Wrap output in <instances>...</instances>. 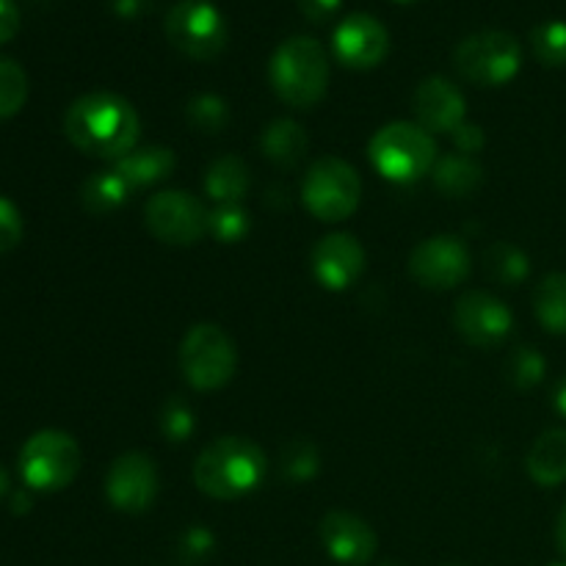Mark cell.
<instances>
[{"label":"cell","mask_w":566,"mask_h":566,"mask_svg":"<svg viewBox=\"0 0 566 566\" xmlns=\"http://www.w3.org/2000/svg\"><path fill=\"white\" fill-rule=\"evenodd\" d=\"M64 133L81 153L119 160L136 149L142 122L136 108L114 92H88L70 105Z\"/></svg>","instance_id":"6da1fadb"},{"label":"cell","mask_w":566,"mask_h":566,"mask_svg":"<svg viewBox=\"0 0 566 566\" xmlns=\"http://www.w3.org/2000/svg\"><path fill=\"white\" fill-rule=\"evenodd\" d=\"M265 475V453L249 437H219L193 464V481L216 501H235L258 490Z\"/></svg>","instance_id":"7a4b0ae2"},{"label":"cell","mask_w":566,"mask_h":566,"mask_svg":"<svg viewBox=\"0 0 566 566\" xmlns=\"http://www.w3.org/2000/svg\"><path fill=\"white\" fill-rule=\"evenodd\" d=\"M269 81L276 97L291 108H313L329 86V59L318 39L291 36L274 50Z\"/></svg>","instance_id":"3957f363"},{"label":"cell","mask_w":566,"mask_h":566,"mask_svg":"<svg viewBox=\"0 0 566 566\" xmlns=\"http://www.w3.org/2000/svg\"><path fill=\"white\" fill-rule=\"evenodd\" d=\"M370 164L385 180L415 182L437 164V144L418 122H390L370 138Z\"/></svg>","instance_id":"277c9868"},{"label":"cell","mask_w":566,"mask_h":566,"mask_svg":"<svg viewBox=\"0 0 566 566\" xmlns=\"http://www.w3.org/2000/svg\"><path fill=\"white\" fill-rule=\"evenodd\" d=\"M238 348L216 324H197L180 343V370L193 390H219L235 376Z\"/></svg>","instance_id":"5b68a950"},{"label":"cell","mask_w":566,"mask_h":566,"mask_svg":"<svg viewBox=\"0 0 566 566\" xmlns=\"http://www.w3.org/2000/svg\"><path fill=\"white\" fill-rule=\"evenodd\" d=\"M302 197L310 213L318 221H346L357 210L363 197V180L357 169L343 158L326 155L307 169L302 182Z\"/></svg>","instance_id":"8992f818"},{"label":"cell","mask_w":566,"mask_h":566,"mask_svg":"<svg viewBox=\"0 0 566 566\" xmlns=\"http://www.w3.org/2000/svg\"><path fill=\"white\" fill-rule=\"evenodd\" d=\"M20 473L31 490L59 492L81 473V448L66 431H36L20 451Z\"/></svg>","instance_id":"52a82bcc"},{"label":"cell","mask_w":566,"mask_h":566,"mask_svg":"<svg viewBox=\"0 0 566 566\" xmlns=\"http://www.w3.org/2000/svg\"><path fill=\"white\" fill-rule=\"evenodd\" d=\"M166 39L193 61H213L224 53L227 20L210 0H180L166 14Z\"/></svg>","instance_id":"ba28073f"},{"label":"cell","mask_w":566,"mask_h":566,"mask_svg":"<svg viewBox=\"0 0 566 566\" xmlns=\"http://www.w3.org/2000/svg\"><path fill=\"white\" fill-rule=\"evenodd\" d=\"M453 64L475 86H503L523 64V48L506 31H479L453 53Z\"/></svg>","instance_id":"9c48e42d"},{"label":"cell","mask_w":566,"mask_h":566,"mask_svg":"<svg viewBox=\"0 0 566 566\" xmlns=\"http://www.w3.org/2000/svg\"><path fill=\"white\" fill-rule=\"evenodd\" d=\"M147 230L169 247H193L210 235V213L193 193L160 191L144 208Z\"/></svg>","instance_id":"30bf717a"},{"label":"cell","mask_w":566,"mask_h":566,"mask_svg":"<svg viewBox=\"0 0 566 566\" xmlns=\"http://www.w3.org/2000/svg\"><path fill=\"white\" fill-rule=\"evenodd\" d=\"M409 274L429 291H451L470 274V252L462 238L434 235L409 254Z\"/></svg>","instance_id":"8fae6325"},{"label":"cell","mask_w":566,"mask_h":566,"mask_svg":"<svg viewBox=\"0 0 566 566\" xmlns=\"http://www.w3.org/2000/svg\"><path fill=\"white\" fill-rule=\"evenodd\" d=\"M105 495L122 514L147 512L158 495V468L142 451H127L111 464L105 475Z\"/></svg>","instance_id":"7c38bea8"},{"label":"cell","mask_w":566,"mask_h":566,"mask_svg":"<svg viewBox=\"0 0 566 566\" xmlns=\"http://www.w3.org/2000/svg\"><path fill=\"white\" fill-rule=\"evenodd\" d=\"M453 324H457L459 335L479 348L501 346L509 335H512L514 315L501 298L484 291L464 293L453 310Z\"/></svg>","instance_id":"4fadbf2b"},{"label":"cell","mask_w":566,"mask_h":566,"mask_svg":"<svg viewBox=\"0 0 566 566\" xmlns=\"http://www.w3.org/2000/svg\"><path fill=\"white\" fill-rule=\"evenodd\" d=\"M332 50L352 70H374L390 53V33L374 14L354 11L335 28Z\"/></svg>","instance_id":"5bb4252c"},{"label":"cell","mask_w":566,"mask_h":566,"mask_svg":"<svg viewBox=\"0 0 566 566\" xmlns=\"http://www.w3.org/2000/svg\"><path fill=\"white\" fill-rule=\"evenodd\" d=\"M310 263L326 291H346L365 271V249L348 232H332L315 243Z\"/></svg>","instance_id":"9a60e30c"},{"label":"cell","mask_w":566,"mask_h":566,"mask_svg":"<svg viewBox=\"0 0 566 566\" xmlns=\"http://www.w3.org/2000/svg\"><path fill=\"white\" fill-rule=\"evenodd\" d=\"M321 542L337 564L363 566L374 558L376 534L363 517L352 512H329L321 520Z\"/></svg>","instance_id":"2e32d148"},{"label":"cell","mask_w":566,"mask_h":566,"mask_svg":"<svg viewBox=\"0 0 566 566\" xmlns=\"http://www.w3.org/2000/svg\"><path fill=\"white\" fill-rule=\"evenodd\" d=\"M464 94L459 92L457 83L448 77L431 75L415 92V114L418 125L429 133H453L464 122Z\"/></svg>","instance_id":"e0dca14e"},{"label":"cell","mask_w":566,"mask_h":566,"mask_svg":"<svg viewBox=\"0 0 566 566\" xmlns=\"http://www.w3.org/2000/svg\"><path fill=\"white\" fill-rule=\"evenodd\" d=\"M175 153H171L169 147L153 144V147H136L127 155H122V158L116 160L114 171L127 182L130 191H136V188H147L166 180V177L175 171Z\"/></svg>","instance_id":"ac0fdd59"},{"label":"cell","mask_w":566,"mask_h":566,"mask_svg":"<svg viewBox=\"0 0 566 566\" xmlns=\"http://www.w3.org/2000/svg\"><path fill=\"white\" fill-rule=\"evenodd\" d=\"M528 475L539 486H558L566 481V429H551L528 451Z\"/></svg>","instance_id":"d6986e66"},{"label":"cell","mask_w":566,"mask_h":566,"mask_svg":"<svg viewBox=\"0 0 566 566\" xmlns=\"http://www.w3.org/2000/svg\"><path fill=\"white\" fill-rule=\"evenodd\" d=\"M249 186H252V175L238 155L213 160L205 175V191L219 205H238L249 193Z\"/></svg>","instance_id":"ffe728a7"},{"label":"cell","mask_w":566,"mask_h":566,"mask_svg":"<svg viewBox=\"0 0 566 566\" xmlns=\"http://www.w3.org/2000/svg\"><path fill=\"white\" fill-rule=\"evenodd\" d=\"M434 175V186L440 188L446 197H470V193L479 191V186L484 182V169L475 164L470 155L464 153H448L431 169Z\"/></svg>","instance_id":"44dd1931"},{"label":"cell","mask_w":566,"mask_h":566,"mask_svg":"<svg viewBox=\"0 0 566 566\" xmlns=\"http://www.w3.org/2000/svg\"><path fill=\"white\" fill-rule=\"evenodd\" d=\"M265 158L276 166H296L310 147V138L304 127L293 119H274L260 136Z\"/></svg>","instance_id":"7402d4cb"},{"label":"cell","mask_w":566,"mask_h":566,"mask_svg":"<svg viewBox=\"0 0 566 566\" xmlns=\"http://www.w3.org/2000/svg\"><path fill=\"white\" fill-rule=\"evenodd\" d=\"M127 193H130V188H127V182L116 171H97V175H92L81 186V202L88 213L105 216L122 208Z\"/></svg>","instance_id":"603a6c76"},{"label":"cell","mask_w":566,"mask_h":566,"mask_svg":"<svg viewBox=\"0 0 566 566\" xmlns=\"http://www.w3.org/2000/svg\"><path fill=\"white\" fill-rule=\"evenodd\" d=\"M539 324L553 335H566V274H547L534 293Z\"/></svg>","instance_id":"cb8c5ba5"},{"label":"cell","mask_w":566,"mask_h":566,"mask_svg":"<svg viewBox=\"0 0 566 566\" xmlns=\"http://www.w3.org/2000/svg\"><path fill=\"white\" fill-rule=\"evenodd\" d=\"M186 119L199 133H221L230 125V105L219 94H197L188 99Z\"/></svg>","instance_id":"d4e9b609"},{"label":"cell","mask_w":566,"mask_h":566,"mask_svg":"<svg viewBox=\"0 0 566 566\" xmlns=\"http://www.w3.org/2000/svg\"><path fill=\"white\" fill-rule=\"evenodd\" d=\"M531 50L545 66H566V22H542L531 33Z\"/></svg>","instance_id":"484cf974"},{"label":"cell","mask_w":566,"mask_h":566,"mask_svg":"<svg viewBox=\"0 0 566 566\" xmlns=\"http://www.w3.org/2000/svg\"><path fill=\"white\" fill-rule=\"evenodd\" d=\"M28 99V75L17 61L0 59V119L20 114Z\"/></svg>","instance_id":"4316f807"},{"label":"cell","mask_w":566,"mask_h":566,"mask_svg":"<svg viewBox=\"0 0 566 566\" xmlns=\"http://www.w3.org/2000/svg\"><path fill=\"white\" fill-rule=\"evenodd\" d=\"M486 269H490V274L495 276L497 282L517 285V282H523L525 276H528L531 263L517 247H512V243H495V247H490V252H486Z\"/></svg>","instance_id":"83f0119b"},{"label":"cell","mask_w":566,"mask_h":566,"mask_svg":"<svg viewBox=\"0 0 566 566\" xmlns=\"http://www.w3.org/2000/svg\"><path fill=\"white\" fill-rule=\"evenodd\" d=\"M282 473L293 481V484H304V481L315 479L318 473V451L313 442L293 440L291 446L282 451Z\"/></svg>","instance_id":"f1b7e54d"},{"label":"cell","mask_w":566,"mask_h":566,"mask_svg":"<svg viewBox=\"0 0 566 566\" xmlns=\"http://www.w3.org/2000/svg\"><path fill=\"white\" fill-rule=\"evenodd\" d=\"M506 374L514 385L528 390V387L539 385V381L545 379V357H542L534 346L514 348L512 357H509L506 363Z\"/></svg>","instance_id":"f546056e"},{"label":"cell","mask_w":566,"mask_h":566,"mask_svg":"<svg viewBox=\"0 0 566 566\" xmlns=\"http://www.w3.org/2000/svg\"><path fill=\"white\" fill-rule=\"evenodd\" d=\"M249 232V213L241 205H219L210 213V235L221 243L243 241Z\"/></svg>","instance_id":"4dcf8cb0"},{"label":"cell","mask_w":566,"mask_h":566,"mask_svg":"<svg viewBox=\"0 0 566 566\" xmlns=\"http://www.w3.org/2000/svg\"><path fill=\"white\" fill-rule=\"evenodd\" d=\"M160 431L169 437L171 442H182L191 437L193 431V412L182 398H171L160 412Z\"/></svg>","instance_id":"1f68e13d"},{"label":"cell","mask_w":566,"mask_h":566,"mask_svg":"<svg viewBox=\"0 0 566 566\" xmlns=\"http://www.w3.org/2000/svg\"><path fill=\"white\" fill-rule=\"evenodd\" d=\"M20 238H22L20 210H17L9 199L0 197V254L11 252V249L20 243Z\"/></svg>","instance_id":"d6a6232c"},{"label":"cell","mask_w":566,"mask_h":566,"mask_svg":"<svg viewBox=\"0 0 566 566\" xmlns=\"http://www.w3.org/2000/svg\"><path fill=\"white\" fill-rule=\"evenodd\" d=\"M210 551H213V536L205 528H191L180 539V556L186 564L202 562Z\"/></svg>","instance_id":"836d02e7"},{"label":"cell","mask_w":566,"mask_h":566,"mask_svg":"<svg viewBox=\"0 0 566 566\" xmlns=\"http://www.w3.org/2000/svg\"><path fill=\"white\" fill-rule=\"evenodd\" d=\"M451 136H453V144L459 147V153H464V155H475L486 142L484 130H481L479 125H470V122H462V125H459Z\"/></svg>","instance_id":"e575fe53"},{"label":"cell","mask_w":566,"mask_h":566,"mask_svg":"<svg viewBox=\"0 0 566 566\" xmlns=\"http://www.w3.org/2000/svg\"><path fill=\"white\" fill-rule=\"evenodd\" d=\"M343 0H298V9L310 22H326L337 14Z\"/></svg>","instance_id":"d590c367"},{"label":"cell","mask_w":566,"mask_h":566,"mask_svg":"<svg viewBox=\"0 0 566 566\" xmlns=\"http://www.w3.org/2000/svg\"><path fill=\"white\" fill-rule=\"evenodd\" d=\"M17 31H20V9L14 0H0V44L14 39Z\"/></svg>","instance_id":"8d00e7d4"},{"label":"cell","mask_w":566,"mask_h":566,"mask_svg":"<svg viewBox=\"0 0 566 566\" xmlns=\"http://www.w3.org/2000/svg\"><path fill=\"white\" fill-rule=\"evenodd\" d=\"M147 3H149V0H111V6H114L116 14L127 17V20H133V17L144 14Z\"/></svg>","instance_id":"74e56055"},{"label":"cell","mask_w":566,"mask_h":566,"mask_svg":"<svg viewBox=\"0 0 566 566\" xmlns=\"http://www.w3.org/2000/svg\"><path fill=\"white\" fill-rule=\"evenodd\" d=\"M556 542H558V547H562V553L566 556V503H564L562 514H558V523H556Z\"/></svg>","instance_id":"f35d334b"},{"label":"cell","mask_w":566,"mask_h":566,"mask_svg":"<svg viewBox=\"0 0 566 566\" xmlns=\"http://www.w3.org/2000/svg\"><path fill=\"white\" fill-rule=\"evenodd\" d=\"M553 401H556V409L566 418V376L556 385V398Z\"/></svg>","instance_id":"ab89813d"},{"label":"cell","mask_w":566,"mask_h":566,"mask_svg":"<svg viewBox=\"0 0 566 566\" xmlns=\"http://www.w3.org/2000/svg\"><path fill=\"white\" fill-rule=\"evenodd\" d=\"M6 492H9V475H6L3 464H0V497H3Z\"/></svg>","instance_id":"60d3db41"},{"label":"cell","mask_w":566,"mask_h":566,"mask_svg":"<svg viewBox=\"0 0 566 566\" xmlns=\"http://www.w3.org/2000/svg\"><path fill=\"white\" fill-rule=\"evenodd\" d=\"M396 3H412V0H396Z\"/></svg>","instance_id":"b9f144b4"},{"label":"cell","mask_w":566,"mask_h":566,"mask_svg":"<svg viewBox=\"0 0 566 566\" xmlns=\"http://www.w3.org/2000/svg\"><path fill=\"white\" fill-rule=\"evenodd\" d=\"M556 566H566V564H556Z\"/></svg>","instance_id":"7bdbcfd3"}]
</instances>
